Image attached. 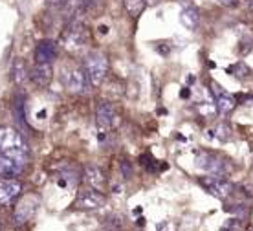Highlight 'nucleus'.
<instances>
[{
	"label": "nucleus",
	"instance_id": "nucleus-1",
	"mask_svg": "<svg viewBox=\"0 0 253 231\" xmlns=\"http://www.w3.org/2000/svg\"><path fill=\"white\" fill-rule=\"evenodd\" d=\"M28 143L13 127H0V154L28 162Z\"/></svg>",
	"mask_w": 253,
	"mask_h": 231
},
{
	"label": "nucleus",
	"instance_id": "nucleus-2",
	"mask_svg": "<svg viewBox=\"0 0 253 231\" xmlns=\"http://www.w3.org/2000/svg\"><path fill=\"white\" fill-rule=\"evenodd\" d=\"M84 72L88 75L90 87H99L103 83V79L107 77L108 70V61L107 57L103 55L101 51H92L84 57Z\"/></svg>",
	"mask_w": 253,
	"mask_h": 231
},
{
	"label": "nucleus",
	"instance_id": "nucleus-3",
	"mask_svg": "<svg viewBox=\"0 0 253 231\" xmlns=\"http://www.w3.org/2000/svg\"><path fill=\"white\" fill-rule=\"evenodd\" d=\"M196 167L209 173V175H226L229 171V165L226 160H220L215 152L209 150H198L196 152Z\"/></svg>",
	"mask_w": 253,
	"mask_h": 231
},
{
	"label": "nucleus",
	"instance_id": "nucleus-4",
	"mask_svg": "<svg viewBox=\"0 0 253 231\" xmlns=\"http://www.w3.org/2000/svg\"><path fill=\"white\" fill-rule=\"evenodd\" d=\"M200 185H202L206 191H208L211 196H215V198H228L229 194L233 193L235 185L231 182H228L226 178H222L218 175H209V176H202L200 178Z\"/></svg>",
	"mask_w": 253,
	"mask_h": 231
},
{
	"label": "nucleus",
	"instance_id": "nucleus-5",
	"mask_svg": "<svg viewBox=\"0 0 253 231\" xmlns=\"http://www.w3.org/2000/svg\"><path fill=\"white\" fill-rule=\"evenodd\" d=\"M39 207V196L35 194H26L17 202L15 211H13V220L17 226H24L35 217V211Z\"/></svg>",
	"mask_w": 253,
	"mask_h": 231
},
{
	"label": "nucleus",
	"instance_id": "nucleus-6",
	"mask_svg": "<svg viewBox=\"0 0 253 231\" xmlns=\"http://www.w3.org/2000/svg\"><path fill=\"white\" fill-rule=\"evenodd\" d=\"M88 43V30L81 22H74L63 33V44L68 50H79Z\"/></svg>",
	"mask_w": 253,
	"mask_h": 231
},
{
	"label": "nucleus",
	"instance_id": "nucleus-7",
	"mask_svg": "<svg viewBox=\"0 0 253 231\" xmlns=\"http://www.w3.org/2000/svg\"><path fill=\"white\" fill-rule=\"evenodd\" d=\"M107 204V196L101 193V191H83V193L77 194L74 206L77 209H83V211H94V209H99Z\"/></svg>",
	"mask_w": 253,
	"mask_h": 231
},
{
	"label": "nucleus",
	"instance_id": "nucleus-8",
	"mask_svg": "<svg viewBox=\"0 0 253 231\" xmlns=\"http://www.w3.org/2000/svg\"><path fill=\"white\" fill-rule=\"evenodd\" d=\"M116 110H114V106L110 105L108 101H101L99 105H97V108H95V123H97V129L101 131V136L107 131H110L112 127L116 125Z\"/></svg>",
	"mask_w": 253,
	"mask_h": 231
},
{
	"label": "nucleus",
	"instance_id": "nucleus-9",
	"mask_svg": "<svg viewBox=\"0 0 253 231\" xmlns=\"http://www.w3.org/2000/svg\"><path fill=\"white\" fill-rule=\"evenodd\" d=\"M22 193V184L15 178H0V206H9Z\"/></svg>",
	"mask_w": 253,
	"mask_h": 231
},
{
	"label": "nucleus",
	"instance_id": "nucleus-10",
	"mask_svg": "<svg viewBox=\"0 0 253 231\" xmlns=\"http://www.w3.org/2000/svg\"><path fill=\"white\" fill-rule=\"evenodd\" d=\"M88 87H90V81L84 68L72 70L68 74V77H66V88H68V92H72V94H84V92H88Z\"/></svg>",
	"mask_w": 253,
	"mask_h": 231
},
{
	"label": "nucleus",
	"instance_id": "nucleus-11",
	"mask_svg": "<svg viewBox=\"0 0 253 231\" xmlns=\"http://www.w3.org/2000/svg\"><path fill=\"white\" fill-rule=\"evenodd\" d=\"M59 46L51 39H42L35 46V63H51L57 57Z\"/></svg>",
	"mask_w": 253,
	"mask_h": 231
},
{
	"label": "nucleus",
	"instance_id": "nucleus-12",
	"mask_svg": "<svg viewBox=\"0 0 253 231\" xmlns=\"http://www.w3.org/2000/svg\"><path fill=\"white\" fill-rule=\"evenodd\" d=\"M84 180L95 191H101L103 193L105 187H107V175H105V171L99 165H92V163L86 165L84 167Z\"/></svg>",
	"mask_w": 253,
	"mask_h": 231
},
{
	"label": "nucleus",
	"instance_id": "nucleus-13",
	"mask_svg": "<svg viewBox=\"0 0 253 231\" xmlns=\"http://www.w3.org/2000/svg\"><path fill=\"white\" fill-rule=\"evenodd\" d=\"M211 88H213V92L216 94V110L222 114H229L233 112V108L237 106V99H235V95H231L229 92L226 90H222V87L218 83H211Z\"/></svg>",
	"mask_w": 253,
	"mask_h": 231
},
{
	"label": "nucleus",
	"instance_id": "nucleus-14",
	"mask_svg": "<svg viewBox=\"0 0 253 231\" xmlns=\"http://www.w3.org/2000/svg\"><path fill=\"white\" fill-rule=\"evenodd\" d=\"M24 167L26 162H22V160L0 154V178H13V176L20 175Z\"/></svg>",
	"mask_w": 253,
	"mask_h": 231
},
{
	"label": "nucleus",
	"instance_id": "nucleus-15",
	"mask_svg": "<svg viewBox=\"0 0 253 231\" xmlns=\"http://www.w3.org/2000/svg\"><path fill=\"white\" fill-rule=\"evenodd\" d=\"M30 77L32 81L41 88H46L51 83V77H53V68H51V63H35L33 70L30 72Z\"/></svg>",
	"mask_w": 253,
	"mask_h": 231
},
{
	"label": "nucleus",
	"instance_id": "nucleus-16",
	"mask_svg": "<svg viewBox=\"0 0 253 231\" xmlns=\"http://www.w3.org/2000/svg\"><path fill=\"white\" fill-rule=\"evenodd\" d=\"M180 22L191 30V32H195L198 24H200V15H198V9L195 6H187L184 7L182 11H180Z\"/></svg>",
	"mask_w": 253,
	"mask_h": 231
},
{
	"label": "nucleus",
	"instance_id": "nucleus-17",
	"mask_svg": "<svg viewBox=\"0 0 253 231\" xmlns=\"http://www.w3.org/2000/svg\"><path fill=\"white\" fill-rule=\"evenodd\" d=\"M28 75L30 74H28V66H26L24 59L17 57L11 64V77H13V81H15V85L22 87L26 83V79H28Z\"/></svg>",
	"mask_w": 253,
	"mask_h": 231
},
{
	"label": "nucleus",
	"instance_id": "nucleus-18",
	"mask_svg": "<svg viewBox=\"0 0 253 231\" xmlns=\"http://www.w3.org/2000/svg\"><path fill=\"white\" fill-rule=\"evenodd\" d=\"M123 4H125L126 13H128L132 19H138L139 15L145 11L147 0H123Z\"/></svg>",
	"mask_w": 253,
	"mask_h": 231
},
{
	"label": "nucleus",
	"instance_id": "nucleus-19",
	"mask_svg": "<svg viewBox=\"0 0 253 231\" xmlns=\"http://www.w3.org/2000/svg\"><path fill=\"white\" fill-rule=\"evenodd\" d=\"M209 136L216 138V139H220V141H228L229 138H231V129H229L228 125L220 123V125H216L213 131H209Z\"/></svg>",
	"mask_w": 253,
	"mask_h": 231
},
{
	"label": "nucleus",
	"instance_id": "nucleus-20",
	"mask_svg": "<svg viewBox=\"0 0 253 231\" xmlns=\"http://www.w3.org/2000/svg\"><path fill=\"white\" fill-rule=\"evenodd\" d=\"M228 74H231L237 79H244V77L250 75V68L244 63H235L231 66H228Z\"/></svg>",
	"mask_w": 253,
	"mask_h": 231
},
{
	"label": "nucleus",
	"instance_id": "nucleus-21",
	"mask_svg": "<svg viewBox=\"0 0 253 231\" xmlns=\"http://www.w3.org/2000/svg\"><path fill=\"white\" fill-rule=\"evenodd\" d=\"M196 110H198L200 116H204V118H211V116L216 112V103L215 101H202V103L196 105Z\"/></svg>",
	"mask_w": 253,
	"mask_h": 231
},
{
	"label": "nucleus",
	"instance_id": "nucleus-22",
	"mask_svg": "<svg viewBox=\"0 0 253 231\" xmlns=\"http://www.w3.org/2000/svg\"><path fill=\"white\" fill-rule=\"evenodd\" d=\"M123 226H125V220H123L121 215H110L107 219V222H105L107 231H120L123 230Z\"/></svg>",
	"mask_w": 253,
	"mask_h": 231
},
{
	"label": "nucleus",
	"instance_id": "nucleus-23",
	"mask_svg": "<svg viewBox=\"0 0 253 231\" xmlns=\"http://www.w3.org/2000/svg\"><path fill=\"white\" fill-rule=\"evenodd\" d=\"M120 171H121V176L125 178V180H130L134 176V167H132V163L128 162V160H123L120 165Z\"/></svg>",
	"mask_w": 253,
	"mask_h": 231
},
{
	"label": "nucleus",
	"instance_id": "nucleus-24",
	"mask_svg": "<svg viewBox=\"0 0 253 231\" xmlns=\"http://www.w3.org/2000/svg\"><path fill=\"white\" fill-rule=\"evenodd\" d=\"M139 163H141L143 167L149 169V171H156V162L152 160L151 154H143V156H139Z\"/></svg>",
	"mask_w": 253,
	"mask_h": 231
},
{
	"label": "nucleus",
	"instance_id": "nucleus-25",
	"mask_svg": "<svg viewBox=\"0 0 253 231\" xmlns=\"http://www.w3.org/2000/svg\"><path fill=\"white\" fill-rule=\"evenodd\" d=\"M239 228V219H229L224 222V226L220 228V231H235Z\"/></svg>",
	"mask_w": 253,
	"mask_h": 231
},
{
	"label": "nucleus",
	"instance_id": "nucleus-26",
	"mask_svg": "<svg viewBox=\"0 0 253 231\" xmlns=\"http://www.w3.org/2000/svg\"><path fill=\"white\" fill-rule=\"evenodd\" d=\"M220 6H226V7H235L239 4V0H216Z\"/></svg>",
	"mask_w": 253,
	"mask_h": 231
},
{
	"label": "nucleus",
	"instance_id": "nucleus-27",
	"mask_svg": "<svg viewBox=\"0 0 253 231\" xmlns=\"http://www.w3.org/2000/svg\"><path fill=\"white\" fill-rule=\"evenodd\" d=\"M180 95H182V97H189V95H191V90H189V88H187V87H185L184 90L180 92Z\"/></svg>",
	"mask_w": 253,
	"mask_h": 231
},
{
	"label": "nucleus",
	"instance_id": "nucleus-28",
	"mask_svg": "<svg viewBox=\"0 0 253 231\" xmlns=\"http://www.w3.org/2000/svg\"><path fill=\"white\" fill-rule=\"evenodd\" d=\"M248 7H250V11H253V0H248Z\"/></svg>",
	"mask_w": 253,
	"mask_h": 231
},
{
	"label": "nucleus",
	"instance_id": "nucleus-29",
	"mask_svg": "<svg viewBox=\"0 0 253 231\" xmlns=\"http://www.w3.org/2000/svg\"><path fill=\"white\" fill-rule=\"evenodd\" d=\"M145 224V219H138V226H143Z\"/></svg>",
	"mask_w": 253,
	"mask_h": 231
},
{
	"label": "nucleus",
	"instance_id": "nucleus-30",
	"mask_svg": "<svg viewBox=\"0 0 253 231\" xmlns=\"http://www.w3.org/2000/svg\"><path fill=\"white\" fill-rule=\"evenodd\" d=\"M246 231H253V226H250V228H248V230Z\"/></svg>",
	"mask_w": 253,
	"mask_h": 231
},
{
	"label": "nucleus",
	"instance_id": "nucleus-31",
	"mask_svg": "<svg viewBox=\"0 0 253 231\" xmlns=\"http://www.w3.org/2000/svg\"><path fill=\"white\" fill-rule=\"evenodd\" d=\"M66 2H72V0H66Z\"/></svg>",
	"mask_w": 253,
	"mask_h": 231
}]
</instances>
